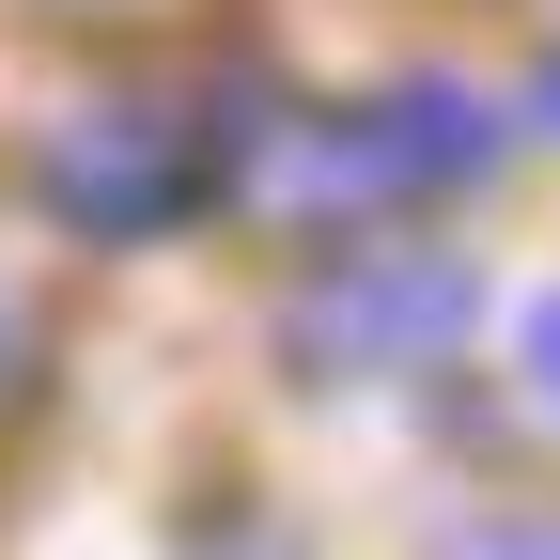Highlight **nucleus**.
<instances>
[{
    "mask_svg": "<svg viewBox=\"0 0 560 560\" xmlns=\"http://www.w3.org/2000/svg\"><path fill=\"white\" fill-rule=\"evenodd\" d=\"M32 187H47V219H79V234H172L202 187H219V125L202 109H172V94H94L79 125L32 156Z\"/></svg>",
    "mask_w": 560,
    "mask_h": 560,
    "instance_id": "nucleus-1",
    "label": "nucleus"
},
{
    "mask_svg": "<svg viewBox=\"0 0 560 560\" xmlns=\"http://www.w3.org/2000/svg\"><path fill=\"white\" fill-rule=\"evenodd\" d=\"M467 312H482V280L452 249H342L312 296H280V342L312 374H405L436 342H467Z\"/></svg>",
    "mask_w": 560,
    "mask_h": 560,
    "instance_id": "nucleus-2",
    "label": "nucleus"
},
{
    "mask_svg": "<svg viewBox=\"0 0 560 560\" xmlns=\"http://www.w3.org/2000/svg\"><path fill=\"white\" fill-rule=\"evenodd\" d=\"M374 140H389V187H405V202H436V187H482V172H499V109L452 94V79H405V94L374 109Z\"/></svg>",
    "mask_w": 560,
    "mask_h": 560,
    "instance_id": "nucleus-3",
    "label": "nucleus"
},
{
    "mask_svg": "<svg viewBox=\"0 0 560 560\" xmlns=\"http://www.w3.org/2000/svg\"><path fill=\"white\" fill-rule=\"evenodd\" d=\"M529 405L560 420V280H545V296H529Z\"/></svg>",
    "mask_w": 560,
    "mask_h": 560,
    "instance_id": "nucleus-4",
    "label": "nucleus"
},
{
    "mask_svg": "<svg viewBox=\"0 0 560 560\" xmlns=\"http://www.w3.org/2000/svg\"><path fill=\"white\" fill-rule=\"evenodd\" d=\"M452 560H560V514H514V529H467Z\"/></svg>",
    "mask_w": 560,
    "mask_h": 560,
    "instance_id": "nucleus-5",
    "label": "nucleus"
},
{
    "mask_svg": "<svg viewBox=\"0 0 560 560\" xmlns=\"http://www.w3.org/2000/svg\"><path fill=\"white\" fill-rule=\"evenodd\" d=\"M545 125H560V62H545Z\"/></svg>",
    "mask_w": 560,
    "mask_h": 560,
    "instance_id": "nucleus-6",
    "label": "nucleus"
}]
</instances>
